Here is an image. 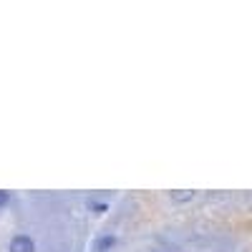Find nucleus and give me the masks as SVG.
Returning <instances> with one entry per match:
<instances>
[{"mask_svg": "<svg viewBox=\"0 0 252 252\" xmlns=\"http://www.w3.org/2000/svg\"><path fill=\"white\" fill-rule=\"evenodd\" d=\"M197 197V192H189V189H177V192H169V199L177 202V204H184V202H192Z\"/></svg>", "mask_w": 252, "mask_h": 252, "instance_id": "2", "label": "nucleus"}, {"mask_svg": "<svg viewBox=\"0 0 252 252\" xmlns=\"http://www.w3.org/2000/svg\"><path fill=\"white\" fill-rule=\"evenodd\" d=\"M8 252H35V240L31 235H15L8 245Z\"/></svg>", "mask_w": 252, "mask_h": 252, "instance_id": "1", "label": "nucleus"}, {"mask_svg": "<svg viewBox=\"0 0 252 252\" xmlns=\"http://www.w3.org/2000/svg\"><path fill=\"white\" fill-rule=\"evenodd\" d=\"M10 202V192H0V207H5Z\"/></svg>", "mask_w": 252, "mask_h": 252, "instance_id": "4", "label": "nucleus"}, {"mask_svg": "<svg viewBox=\"0 0 252 252\" xmlns=\"http://www.w3.org/2000/svg\"><path fill=\"white\" fill-rule=\"evenodd\" d=\"M114 245H116V237H114V235H106V237H101V240L96 242V252H109Z\"/></svg>", "mask_w": 252, "mask_h": 252, "instance_id": "3", "label": "nucleus"}]
</instances>
